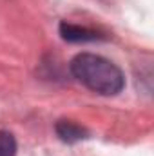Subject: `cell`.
<instances>
[{"mask_svg": "<svg viewBox=\"0 0 154 156\" xmlns=\"http://www.w3.org/2000/svg\"><path fill=\"white\" fill-rule=\"evenodd\" d=\"M71 73L87 89L103 96H114L125 87V76L121 69L100 55H76L71 60Z\"/></svg>", "mask_w": 154, "mask_h": 156, "instance_id": "1", "label": "cell"}, {"mask_svg": "<svg viewBox=\"0 0 154 156\" xmlns=\"http://www.w3.org/2000/svg\"><path fill=\"white\" fill-rule=\"evenodd\" d=\"M60 35L67 42H94V40L102 38L100 33L94 31V29L75 26V24H67V22L60 24Z\"/></svg>", "mask_w": 154, "mask_h": 156, "instance_id": "2", "label": "cell"}, {"mask_svg": "<svg viewBox=\"0 0 154 156\" xmlns=\"http://www.w3.org/2000/svg\"><path fill=\"white\" fill-rule=\"evenodd\" d=\"M54 129H56L58 138L65 144H76L80 140L87 138V131L82 125H78L76 122H71V120H60Z\"/></svg>", "mask_w": 154, "mask_h": 156, "instance_id": "3", "label": "cell"}, {"mask_svg": "<svg viewBox=\"0 0 154 156\" xmlns=\"http://www.w3.org/2000/svg\"><path fill=\"white\" fill-rule=\"evenodd\" d=\"M0 156H16V140L9 131H0Z\"/></svg>", "mask_w": 154, "mask_h": 156, "instance_id": "4", "label": "cell"}]
</instances>
